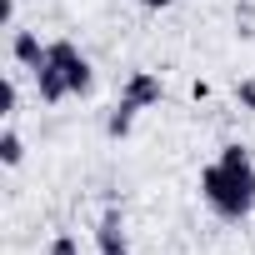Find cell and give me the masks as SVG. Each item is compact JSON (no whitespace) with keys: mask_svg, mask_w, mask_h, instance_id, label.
<instances>
[{"mask_svg":"<svg viewBox=\"0 0 255 255\" xmlns=\"http://www.w3.org/2000/svg\"><path fill=\"white\" fill-rule=\"evenodd\" d=\"M200 195L225 225L245 220L255 210V160H250V150L235 145V140L220 145V155L200 170Z\"/></svg>","mask_w":255,"mask_h":255,"instance_id":"obj_1","label":"cell"},{"mask_svg":"<svg viewBox=\"0 0 255 255\" xmlns=\"http://www.w3.org/2000/svg\"><path fill=\"white\" fill-rule=\"evenodd\" d=\"M30 75H35L40 105H60V100H70V95H90V90H95V70H90L85 50H80L70 35L50 40V45H45V60H40Z\"/></svg>","mask_w":255,"mask_h":255,"instance_id":"obj_2","label":"cell"},{"mask_svg":"<svg viewBox=\"0 0 255 255\" xmlns=\"http://www.w3.org/2000/svg\"><path fill=\"white\" fill-rule=\"evenodd\" d=\"M160 95H165V85H160L155 70H130V75H125V85H120V100H130L135 110L160 105Z\"/></svg>","mask_w":255,"mask_h":255,"instance_id":"obj_3","label":"cell"},{"mask_svg":"<svg viewBox=\"0 0 255 255\" xmlns=\"http://www.w3.org/2000/svg\"><path fill=\"white\" fill-rule=\"evenodd\" d=\"M95 255H130V235H125L120 210H105L95 225Z\"/></svg>","mask_w":255,"mask_h":255,"instance_id":"obj_4","label":"cell"},{"mask_svg":"<svg viewBox=\"0 0 255 255\" xmlns=\"http://www.w3.org/2000/svg\"><path fill=\"white\" fill-rule=\"evenodd\" d=\"M10 60H15L20 70H35V65L45 60L40 35H35V30H25V25H15V30H10Z\"/></svg>","mask_w":255,"mask_h":255,"instance_id":"obj_5","label":"cell"},{"mask_svg":"<svg viewBox=\"0 0 255 255\" xmlns=\"http://www.w3.org/2000/svg\"><path fill=\"white\" fill-rule=\"evenodd\" d=\"M135 115H140V110H135L130 100H115L110 115H105V135H110V140H125V135H130V125H135Z\"/></svg>","mask_w":255,"mask_h":255,"instance_id":"obj_6","label":"cell"},{"mask_svg":"<svg viewBox=\"0 0 255 255\" xmlns=\"http://www.w3.org/2000/svg\"><path fill=\"white\" fill-rule=\"evenodd\" d=\"M25 160V140H20V130H5L0 135V165H20Z\"/></svg>","mask_w":255,"mask_h":255,"instance_id":"obj_7","label":"cell"},{"mask_svg":"<svg viewBox=\"0 0 255 255\" xmlns=\"http://www.w3.org/2000/svg\"><path fill=\"white\" fill-rule=\"evenodd\" d=\"M45 255H80V240H75V235H65V230H60V235H55V240H50V250H45Z\"/></svg>","mask_w":255,"mask_h":255,"instance_id":"obj_8","label":"cell"},{"mask_svg":"<svg viewBox=\"0 0 255 255\" xmlns=\"http://www.w3.org/2000/svg\"><path fill=\"white\" fill-rule=\"evenodd\" d=\"M15 110H20V80L5 75V115H15Z\"/></svg>","mask_w":255,"mask_h":255,"instance_id":"obj_9","label":"cell"},{"mask_svg":"<svg viewBox=\"0 0 255 255\" xmlns=\"http://www.w3.org/2000/svg\"><path fill=\"white\" fill-rule=\"evenodd\" d=\"M235 105L255 110V80H240V85H235Z\"/></svg>","mask_w":255,"mask_h":255,"instance_id":"obj_10","label":"cell"},{"mask_svg":"<svg viewBox=\"0 0 255 255\" xmlns=\"http://www.w3.org/2000/svg\"><path fill=\"white\" fill-rule=\"evenodd\" d=\"M140 5H145V10H165V5H170V0H140Z\"/></svg>","mask_w":255,"mask_h":255,"instance_id":"obj_11","label":"cell"}]
</instances>
